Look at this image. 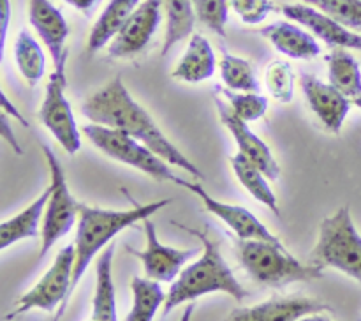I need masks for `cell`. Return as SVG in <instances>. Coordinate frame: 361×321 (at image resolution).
Instances as JSON below:
<instances>
[{"instance_id":"cell-27","label":"cell","mask_w":361,"mask_h":321,"mask_svg":"<svg viewBox=\"0 0 361 321\" xmlns=\"http://www.w3.org/2000/svg\"><path fill=\"white\" fill-rule=\"evenodd\" d=\"M13 55L18 71L28 83L35 85L42 80L46 73V55L27 28L20 30L18 34Z\"/></svg>"},{"instance_id":"cell-14","label":"cell","mask_w":361,"mask_h":321,"mask_svg":"<svg viewBox=\"0 0 361 321\" xmlns=\"http://www.w3.org/2000/svg\"><path fill=\"white\" fill-rule=\"evenodd\" d=\"M215 106H217L219 119H221L222 126L231 133V136L235 138L236 145H238L240 154L245 155L247 159H250L252 162H256L261 169L264 171V175L270 180H279L281 176V166L275 161L274 154L268 148V145L261 140L259 136L254 134V131H250L249 122L240 119L235 111L231 109V106L226 104L224 101L215 95Z\"/></svg>"},{"instance_id":"cell-21","label":"cell","mask_w":361,"mask_h":321,"mask_svg":"<svg viewBox=\"0 0 361 321\" xmlns=\"http://www.w3.org/2000/svg\"><path fill=\"white\" fill-rule=\"evenodd\" d=\"M113 254H115V243H109L99 254L97 265H95V293L94 302H92V317L97 321H118L115 282H113Z\"/></svg>"},{"instance_id":"cell-2","label":"cell","mask_w":361,"mask_h":321,"mask_svg":"<svg viewBox=\"0 0 361 321\" xmlns=\"http://www.w3.org/2000/svg\"><path fill=\"white\" fill-rule=\"evenodd\" d=\"M169 203L171 200L150 201V203L136 205L129 210H106V208L80 203L76 236H74V272L71 295L74 293L87 268L90 267L92 260L101 254L120 231L136 222H143L145 219L152 217L155 212L162 210Z\"/></svg>"},{"instance_id":"cell-9","label":"cell","mask_w":361,"mask_h":321,"mask_svg":"<svg viewBox=\"0 0 361 321\" xmlns=\"http://www.w3.org/2000/svg\"><path fill=\"white\" fill-rule=\"evenodd\" d=\"M66 63L67 60L53 63V73L49 74L44 99H42L41 109H39V120L51 133V136L59 141L60 147L67 154L73 155L80 152L81 148V133L78 129L73 108H71L66 95Z\"/></svg>"},{"instance_id":"cell-12","label":"cell","mask_w":361,"mask_h":321,"mask_svg":"<svg viewBox=\"0 0 361 321\" xmlns=\"http://www.w3.org/2000/svg\"><path fill=\"white\" fill-rule=\"evenodd\" d=\"M145 236H147V247L143 250H134L130 253L140 258L143 263V270L148 279L157 282H173L182 272L183 265L196 256V249H175V247L162 246L157 238L155 224L150 217L143 221Z\"/></svg>"},{"instance_id":"cell-33","label":"cell","mask_w":361,"mask_h":321,"mask_svg":"<svg viewBox=\"0 0 361 321\" xmlns=\"http://www.w3.org/2000/svg\"><path fill=\"white\" fill-rule=\"evenodd\" d=\"M229 9L247 25H257L277 11L274 0H229Z\"/></svg>"},{"instance_id":"cell-35","label":"cell","mask_w":361,"mask_h":321,"mask_svg":"<svg viewBox=\"0 0 361 321\" xmlns=\"http://www.w3.org/2000/svg\"><path fill=\"white\" fill-rule=\"evenodd\" d=\"M9 21H11V0H2V18H0V41H2V49L7 41Z\"/></svg>"},{"instance_id":"cell-8","label":"cell","mask_w":361,"mask_h":321,"mask_svg":"<svg viewBox=\"0 0 361 321\" xmlns=\"http://www.w3.org/2000/svg\"><path fill=\"white\" fill-rule=\"evenodd\" d=\"M44 152L46 162L49 168V186H51V196H49L48 205L44 210V219H42L41 229V258L49 253L53 246L59 242L62 236H66L71 231L74 224L78 222V208L80 203L76 198L71 194L69 186H67L66 173H63L62 164L56 159L55 152L49 148V145H41Z\"/></svg>"},{"instance_id":"cell-3","label":"cell","mask_w":361,"mask_h":321,"mask_svg":"<svg viewBox=\"0 0 361 321\" xmlns=\"http://www.w3.org/2000/svg\"><path fill=\"white\" fill-rule=\"evenodd\" d=\"M183 229L200 238V242L203 243V254H201V258H197V261L183 268L178 277L173 281L171 288L166 293L162 316H168L175 307L185 302H192V300L208 295V293H226L238 302L245 298L249 293L240 284L229 265L222 258L219 243L207 231H197L192 228Z\"/></svg>"},{"instance_id":"cell-20","label":"cell","mask_w":361,"mask_h":321,"mask_svg":"<svg viewBox=\"0 0 361 321\" xmlns=\"http://www.w3.org/2000/svg\"><path fill=\"white\" fill-rule=\"evenodd\" d=\"M51 196V186L46 187L28 207H25L20 214L6 219L0 224V250H6L13 243L25 238H35L41 233L39 224L44 219L46 205Z\"/></svg>"},{"instance_id":"cell-16","label":"cell","mask_w":361,"mask_h":321,"mask_svg":"<svg viewBox=\"0 0 361 321\" xmlns=\"http://www.w3.org/2000/svg\"><path fill=\"white\" fill-rule=\"evenodd\" d=\"M300 85H302L307 102H309V108L316 113L321 123L330 133H341L349 109H351V99L345 97L331 83H324L312 74H302Z\"/></svg>"},{"instance_id":"cell-7","label":"cell","mask_w":361,"mask_h":321,"mask_svg":"<svg viewBox=\"0 0 361 321\" xmlns=\"http://www.w3.org/2000/svg\"><path fill=\"white\" fill-rule=\"evenodd\" d=\"M74 272V243L62 247L53 260L51 267L46 270V274L35 282L34 288L28 289L25 295L18 298L16 307L9 314V320L20 314L28 313L32 309H42L53 313L59 307L55 320L59 321L62 314L66 313L71 300V284H73Z\"/></svg>"},{"instance_id":"cell-38","label":"cell","mask_w":361,"mask_h":321,"mask_svg":"<svg viewBox=\"0 0 361 321\" xmlns=\"http://www.w3.org/2000/svg\"><path fill=\"white\" fill-rule=\"evenodd\" d=\"M296 321H334V320H330L328 316H323V314L317 313V314H309V316H303Z\"/></svg>"},{"instance_id":"cell-23","label":"cell","mask_w":361,"mask_h":321,"mask_svg":"<svg viewBox=\"0 0 361 321\" xmlns=\"http://www.w3.org/2000/svg\"><path fill=\"white\" fill-rule=\"evenodd\" d=\"M229 162H231V168L236 180L245 187L247 193L252 198H256L261 205L270 208L271 212H275L277 215L281 214L277 196H275V193L271 190L270 183H268L270 178L264 175L263 169H261L256 162H252L250 159H247L245 155L240 154V152L231 155Z\"/></svg>"},{"instance_id":"cell-11","label":"cell","mask_w":361,"mask_h":321,"mask_svg":"<svg viewBox=\"0 0 361 321\" xmlns=\"http://www.w3.org/2000/svg\"><path fill=\"white\" fill-rule=\"evenodd\" d=\"M162 0H141L115 39L109 42L111 59H129L147 48L162 20Z\"/></svg>"},{"instance_id":"cell-15","label":"cell","mask_w":361,"mask_h":321,"mask_svg":"<svg viewBox=\"0 0 361 321\" xmlns=\"http://www.w3.org/2000/svg\"><path fill=\"white\" fill-rule=\"evenodd\" d=\"M328 309L326 303L309 296H274L256 305L235 309L226 321H296Z\"/></svg>"},{"instance_id":"cell-26","label":"cell","mask_w":361,"mask_h":321,"mask_svg":"<svg viewBox=\"0 0 361 321\" xmlns=\"http://www.w3.org/2000/svg\"><path fill=\"white\" fill-rule=\"evenodd\" d=\"M133 307L126 316V321H154L157 310L164 305L166 295L161 282L148 277H133Z\"/></svg>"},{"instance_id":"cell-19","label":"cell","mask_w":361,"mask_h":321,"mask_svg":"<svg viewBox=\"0 0 361 321\" xmlns=\"http://www.w3.org/2000/svg\"><path fill=\"white\" fill-rule=\"evenodd\" d=\"M217 59L208 39L201 34H192L185 53L171 71V76L185 83H201L214 76Z\"/></svg>"},{"instance_id":"cell-31","label":"cell","mask_w":361,"mask_h":321,"mask_svg":"<svg viewBox=\"0 0 361 321\" xmlns=\"http://www.w3.org/2000/svg\"><path fill=\"white\" fill-rule=\"evenodd\" d=\"M224 97L229 101L233 111L245 122H256L267 113L268 101L267 97L259 95L257 92H235L221 90Z\"/></svg>"},{"instance_id":"cell-24","label":"cell","mask_w":361,"mask_h":321,"mask_svg":"<svg viewBox=\"0 0 361 321\" xmlns=\"http://www.w3.org/2000/svg\"><path fill=\"white\" fill-rule=\"evenodd\" d=\"M328 80L345 97L361 102V71L360 63L345 48H334L326 55Z\"/></svg>"},{"instance_id":"cell-40","label":"cell","mask_w":361,"mask_h":321,"mask_svg":"<svg viewBox=\"0 0 361 321\" xmlns=\"http://www.w3.org/2000/svg\"><path fill=\"white\" fill-rule=\"evenodd\" d=\"M88 321H97V320H94V317H90V320H88Z\"/></svg>"},{"instance_id":"cell-32","label":"cell","mask_w":361,"mask_h":321,"mask_svg":"<svg viewBox=\"0 0 361 321\" xmlns=\"http://www.w3.org/2000/svg\"><path fill=\"white\" fill-rule=\"evenodd\" d=\"M194 11L201 23L224 37L229 16V0H192Z\"/></svg>"},{"instance_id":"cell-39","label":"cell","mask_w":361,"mask_h":321,"mask_svg":"<svg viewBox=\"0 0 361 321\" xmlns=\"http://www.w3.org/2000/svg\"><path fill=\"white\" fill-rule=\"evenodd\" d=\"M192 313H194V303H189V305L185 307V310H183L180 321H190V317H192Z\"/></svg>"},{"instance_id":"cell-6","label":"cell","mask_w":361,"mask_h":321,"mask_svg":"<svg viewBox=\"0 0 361 321\" xmlns=\"http://www.w3.org/2000/svg\"><path fill=\"white\" fill-rule=\"evenodd\" d=\"M81 131L94 143L95 148H99L113 161L130 166L159 182H175L176 175L169 168L171 164H168L150 147L137 141L136 138L129 136L122 131L92 122L87 123Z\"/></svg>"},{"instance_id":"cell-5","label":"cell","mask_w":361,"mask_h":321,"mask_svg":"<svg viewBox=\"0 0 361 321\" xmlns=\"http://www.w3.org/2000/svg\"><path fill=\"white\" fill-rule=\"evenodd\" d=\"M310 263L319 268H335L361 284V235L348 205L321 222Z\"/></svg>"},{"instance_id":"cell-4","label":"cell","mask_w":361,"mask_h":321,"mask_svg":"<svg viewBox=\"0 0 361 321\" xmlns=\"http://www.w3.org/2000/svg\"><path fill=\"white\" fill-rule=\"evenodd\" d=\"M238 260L254 282L268 288H282L291 282L323 277V268L303 265L286 250L284 243L267 240H238Z\"/></svg>"},{"instance_id":"cell-34","label":"cell","mask_w":361,"mask_h":321,"mask_svg":"<svg viewBox=\"0 0 361 321\" xmlns=\"http://www.w3.org/2000/svg\"><path fill=\"white\" fill-rule=\"evenodd\" d=\"M0 136H2L4 140L11 145V148H14L18 154H21V148H20V145H18V138L14 136V131L11 129L9 115H7L6 111H2V116H0Z\"/></svg>"},{"instance_id":"cell-30","label":"cell","mask_w":361,"mask_h":321,"mask_svg":"<svg viewBox=\"0 0 361 321\" xmlns=\"http://www.w3.org/2000/svg\"><path fill=\"white\" fill-rule=\"evenodd\" d=\"M334 18L349 30L361 32V0H302Z\"/></svg>"},{"instance_id":"cell-36","label":"cell","mask_w":361,"mask_h":321,"mask_svg":"<svg viewBox=\"0 0 361 321\" xmlns=\"http://www.w3.org/2000/svg\"><path fill=\"white\" fill-rule=\"evenodd\" d=\"M2 111H6V113H11V115H13L14 119L18 120V122H21V126L28 127V122H27V120H25L23 116H21V113L18 111V109L14 108L13 104H11V101H9V97H7V94H6V92H2Z\"/></svg>"},{"instance_id":"cell-18","label":"cell","mask_w":361,"mask_h":321,"mask_svg":"<svg viewBox=\"0 0 361 321\" xmlns=\"http://www.w3.org/2000/svg\"><path fill=\"white\" fill-rule=\"evenodd\" d=\"M261 35L271 42L275 49L289 59L312 60L321 55V46L310 32L303 30L295 21H275L261 28Z\"/></svg>"},{"instance_id":"cell-17","label":"cell","mask_w":361,"mask_h":321,"mask_svg":"<svg viewBox=\"0 0 361 321\" xmlns=\"http://www.w3.org/2000/svg\"><path fill=\"white\" fill-rule=\"evenodd\" d=\"M28 21L51 55L53 63L67 60L66 42L69 37V25L66 18L49 0H28Z\"/></svg>"},{"instance_id":"cell-37","label":"cell","mask_w":361,"mask_h":321,"mask_svg":"<svg viewBox=\"0 0 361 321\" xmlns=\"http://www.w3.org/2000/svg\"><path fill=\"white\" fill-rule=\"evenodd\" d=\"M63 2L69 4V6H73L74 9L87 13V11H90L92 7L99 2V0H63Z\"/></svg>"},{"instance_id":"cell-1","label":"cell","mask_w":361,"mask_h":321,"mask_svg":"<svg viewBox=\"0 0 361 321\" xmlns=\"http://www.w3.org/2000/svg\"><path fill=\"white\" fill-rule=\"evenodd\" d=\"M81 113L92 123H101L136 138L137 141L150 147L168 164L197 176L200 180L204 178L201 169L176 145H173V141L148 115L147 109L130 95L122 76H115L104 87L88 95L87 101L81 104Z\"/></svg>"},{"instance_id":"cell-22","label":"cell","mask_w":361,"mask_h":321,"mask_svg":"<svg viewBox=\"0 0 361 321\" xmlns=\"http://www.w3.org/2000/svg\"><path fill=\"white\" fill-rule=\"evenodd\" d=\"M140 4L141 0H109L88 35V55H94L99 49L108 46L118 35V32L122 30L126 21L129 20V16Z\"/></svg>"},{"instance_id":"cell-29","label":"cell","mask_w":361,"mask_h":321,"mask_svg":"<svg viewBox=\"0 0 361 321\" xmlns=\"http://www.w3.org/2000/svg\"><path fill=\"white\" fill-rule=\"evenodd\" d=\"M264 81L271 97L277 99L279 102L293 101L295 95V73H293L291 63L286 60H274L264 71Z\"/></svg>"},{"instance_id":"cell-10","label":"cell","mask_w":361,"mask_h":321,"mask_svg":"<svg viewBox=\"0 0 361 321\" xmlns=\"http://www.w3.org/2000/svg\"><path fill=\"white\" fill-rule=\"evenodd\" d=\"M175 183L185 187L187 190L197 196V200L203 203V207L207 208V212H210L212 215H215L217 219H221L226 226L231 228V231L238 236V240H267V242L274 243H282L256 215L252 214L247 208L240 207V205H231L224 203V201L215 200L212 194H208L200 183L189 182L185 178H180L176 176Z\"/></svg>"},{"instance_id":"cell-28","label":"cell","mask_w":361,"mask_h":321,"mask_svg":"<svg viewBox=\"0 0 361 321\" xmlns=\"http://www.w3.org/2000/svg\"><path fill=\"white\" fill-rule=\"evenodd\" d=\"M219 69H221L222 81L226 87L235 92H257L259 90V81H257L254 67L249 60L242 56L224 53L219 60Z\"/></svg>"},{"instance_id":"cell-25","label":"cell","mask_w":361,"mask_h":321,"mask_svg":"<svg viewBox=\"0 0 361 321\" xmlns=\"http://www.w3.org/2000/svg\"><path fill=\"white\" fill-rule=\"evenodd\" d=\"M166 11V34L162 42V55L183 39L190 37L196 25V11L192 0H162Z\"/></svg>"},{"instance_id":"cell-13","label":"cell","mask_w":361,"mask_h":321,"mask_svg":"<svg viewBox=\"0 0 361 321\" xmlns=\"http://www.w3.org/2000/svg\"><path fill=\"white\" fill-rule=\"evenodd\" d=\"M284 16L295 23L302 25L310 32L314 37H319L331 48L360 49L361 52V35L349 30L344 25L335 21L334 18L324 14L323 11L309 6V4H286L281 7Z\"/></svg>"}]
</instances>
